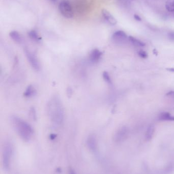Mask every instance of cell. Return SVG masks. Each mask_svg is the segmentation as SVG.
I'll return each instance as SVG.
<instances>
[{
	"instance_id": "1",
	"label": "cell",
	"mask_w": 174,
	"mask_h": 174,
	"mask_svg": "<svg viewBox=\"0 0 174 174\" xmlns=\"http://www.w3.org/2000/svg\"><path fill=\"white\" fill-rule=\"evenodd\" d=\"M47 113L49 119L54 124L60 125L65 118V110L62 103L59 97H53L47 104Z\"/></svg>"
},
{
	"instance_id": "2",
	"label": "cell",
	"mask_w": 174,
	"mask_h": 174,
	"mask_svg": "<svg viewBox=\"0 0 174 174\" xmlns=\"http://www.w3.org/2000/svg\"><path fill=\"white\" fill-rule=\"evenodd\" d=\"M11 121L20 138L25 141H30L33 133L31 126L26 121L17 116H12Z\"/></svg>"
},
{
	"instance_id": "3",
	"label": "cell",
	"mask_w": 174,
	"mask_h": 174,
	"mask_svg": "<svg viewBox=\"0 0 174 174\" xmlns=\"http://www.w3.org/2000/svg\"><path fill=\"white\" fill-rule=\"evenodd\" d=\"M13 146L10 142H6L4 145L2 153V161L4 168L8 171L10 169V162L12 154H13Z\"/></svg>"
},
{
	"instance_id": "4",
	"label": "cell",
	"mask_w": 174,
	"mask_h": 174,
	"mask_svg": "<svg viewBox=\"0 0 174 174\" xmlns=\"http://www.w3.org/2000/svg\"><path fill=\"white\" fill-rule=\"evenodd\" d=\"M59 11L63 16L67 19H71L73 17L74 13L71 4L66 1H63L59 5Z\"/></svg>"
},
{
	"instance_id": "5",
	"label": "cell",
	"mask_w": 174,
	"mask_h": 174,
	"mask_svg": "<svg viewBox=\"0 0 174 174\" xmlns=\"http://www.w3.org/2000/svg\"><path fill=\"white\" fill-rule=\"evenodd\" d=\"M24 50L25 56L30 65L35 70H39L40 68V63L36 55L27 48L25 49Z\"/></svg>"
},
{
	"instance_id": "6",
	"label": "cell",
	"mask_w": 174,
	"mask_h": 174,
	"mask_svg": "<svg viewBox=\"0 0 174 174\" xmlns=\"http://www.w3.org/2000/svg\"><path fill=\"white\" fill-rule=\"evenodd\" d=\"M129 130L126 126H122L117 129L114 135L113 139L116 143L125 141L129 136Z\"/></svg>"
},
{
	"instance_id": "7",
	"label": "cell",
	"mask_w": 174,
	"mask_h": 174,
	"mask_svg": "<svg viewBox=\"0 0 174 174\" xmlns=\"http://www.w3.org/2000/svg\"><path fill=\"white\" fill-rule=\"evenodd\" d=\"M112 39L117 44H124L127 42V40H129V37L124 31H117L113 34Z\"/></svg>"
},
{
	"instance_id": "8",
	"label": "cell",
	"mask_w": 174,
	"mask_h": 174,
	"mask_svg": "<svg viewBox=\"0 0 174 174\" xmlns=\"http://www.w3.org/2000/svg\"><path fill=\"white\" fill-rule=\"evenodd\" d=\"M86 144L89 150H91V151L94 152L97 151V141L96 136L94 135H91L88 136L86 140Z\"/></svg>"
},
{
	"instance_id": "9",
	"label": "cell",
	"mask_w": 174,
	"mask_h": 174,
	"mask_svg": "<svg viewBox=\"0 0 174 174\" xmlns=\"http://www.w3.org/2000/svg\"><path fill=\"white\" fill-rule=\"evenodd\" d=\"M102 14L104 19L108 22L110 24L114 26L117 24V20L115 17L110 13L108 10L105 9L102 10Z\"/></svg>"
},
{
	"instance_id": "10",
	"label": "cell",
	"mask_w": 174,
	"mask_h": 174,
	"mask_svg": "<svg viewBox=\"0 0 174 174\" xmlns=\"http://www.w3.org/2000/svg\"><path fill=\"white\" fill-rule=\"evenodd\" d=\"M102 53L97 49H94L89 54V60L92 63H97L100 60Z\"/></svg>"
},
{
	"instance_id": "11",
	"label": "cell",
	"mask_w": 174,
	"mask_h": 174,
	"mask_svg": "<svg viewBox=\"0 0 174 174\" xmlns=\"http://www.w3.org/2000/svg\"><path fill=\"white\" fill-rule=\"evenodd\" d=\"M158 119L160 121H174V116L169 113L164 112L159 115Z\"/></svg>"
},
{
	"instance_id": "12",
	"label": "cell",
	"mask_w": 174,
	"mask_h": 174,
	"mask_svg": "<svg viewBox=\"0 0 174 174\" xmlns=\"http://www.w3.org/2000/svg\"><path fill=\"white\" fill-rule=\"evenodd\" d=\"M155 133V127L153 125H150L148 126V128L146 129V133L145 135V138L146 141H150L151 140L154 134Z\"/></svg>"
},
{
	"instance_id": "13",
	"label": "cell",
	"mask_w": 174,
	"mask_h": 174,
	"mask_svg": "<svg viewBox=\"0 0 174 174\" xmlns=\"http://www.w3.org/2000/svg\"><path fill=\"white\" fill-rule=\"evenodd\" d=\"M9 36L14 42L20 43L22 41V37L18 31H12L9 33Z\"/></svg>"
},
{
	"instance_id": "14",
	"label": "cell",
	"mask_w": 174,
	"mask_h": 174,
	"mask_svg": "<svg viewBox=\"0 0 174 174\" xmlns=\"http://www.w3.org/2000/svg\"><path fill=\"white\" fill-rule=\"evenodd\" d=\"M129 41L133 45L135 46V47H144L145 46V44L143 42L139 40L138 39L134 38L133 37L131 36H129Z\"/></svg>"
},
{
	"instance_id": "15",
	"label": "cell",
	"mask_w": 174,
	"mask_h": 174,
	"mask_svg": "<svg viewBox=\"0 0 174 174\" xmlns=\"http://www.w3.org/2000/svg\"><path fill=\"white\" fill-rule=\"evenodd\" d=\"M36 90L32 86H29L25 91L24 96L26 97H31L35 95Z\"/></svg>"
},
{
	"instance_id": "16",
	"label": "cell",
	"mask_w": 174,
	"mask_h": 174,
	"mask_svg": "<svg viewBox=\"0 0 174 174\" xmlns=\"http://www.w3.org/2000/svg\"><path fill=\"white\" fill-rule=\"evenodd\" d=\"M28 36L31 39L36 41H39L42 39V38L40 37L36 31L35 30H31L28 32Z\"/></svg>"
},
{
	"instance_id": "17",
	"label": "cell",
	"mask_w": 174,
	"mask_h": 174,
	"mask_svg": "<svg viewBox=\"0 0 174 174\" xmlns=\"http://www.w3.org/2000/svg\"><path fill=\"white\" fill-rule=\"evenodd\" d=\"M165 8L169 12H174V0H169L165 4Z\"/></svg>"
},
{
	"instance_id": "18",
	"label": "cell",
	"mask_w": 174,
	"mask_h": 174,
	"mask_svg": "<svg viewBox=\"0 0 174 174\" xmlns=\"http://www.w3.org/2000/svg\"><path fill=\"white\" fill-rule=\"evenodd\" d=\"M103 78L104 79L105 81H106L107 83L109 84H112V81L111 78L110 77L109 74L106 71H104L103 73Z\"/></svg>"
},
{
	"instance_id": "19",
	"label": "cell",
	"mask_w": 174,
	"mask_h": 174,
	"mask_svg": "<svg viewBox=\"0 0 174 174\" xmlns=\"http://www.w3.org/2000/svg\"><path fill=\"white\" fill-rule=\"evenodd\" d=\"M138 56L139 57L143 58V59H146V58H148V54L145 51H144L143 50H141L138 53Z\"/></svg>"
},
{
	"instance_id": "20",
	"label": "cell",
	"mask_w": 174,
	"mask_h": 174,
	"mask_svg": "<svg viewBox=\"0 0 174 174\" xmlns=\"http://www.w3.org/2000/svg\"><path fill=\"white\" fill-rule=\"evenodd\" d=\"M166 95H167V96L169 98H171L174 99V91H169V92H167Z\"/></svg>"
},
{
	"instance_id": "21",
	"label": "cell",
	"mask_w": 174,
	"mask_h": 174,
	"mask_svg": "<svg viewBox=\"0 0 174 174\" xmlns=\"http://www.w3.org/2000/svg\"><path fill=\"white\" fill-rule=\"evenodd\" d=\"M168 38L171 41H174V32H170L168 34Z\"/></svg>"
},
{
	"instance_id": "22",
	"label": "cell",
	"mask_w": 174,
	"mask_h": 174,
	"mask_svg": "<svg viewBox=\"0 0 174 174\" xmlns=\"http://www.w3.org/2000/svg\"><path fill=\"white\" fill-rule=\"evenodd\" d=\"M134 19L136 20L137 21H141V17H140L138 15V14H134Z\"/></svg>"
},
{
	"instance_id": "23",
	"label": "cell",
	"mask_w": 174,
	"mask_h": 174,
	"mask_svg": "<svg viewBox=\"0 0 174 174\" xmlns=\"http://www.w3.org/2000/svg\"><path fill=\"white\" fill-rule=\"evenodd\" d=\"M68 174H76V173L73 169H70L69 171H68Z\"/></svg>"
},
{
	"instance_id": "24",
	"label": "cell",
	"mask_w": 174,
	"mask_h": 174,
	"mask_svg": "<svg viewBox=\"0 0 174 174\" xmlns=\"http://www.w3.org/2000/svg\"><path fill=\"white\" fill-rule=\"evenodd\" d=\"M167 70L171 72H174V68H167Z\"/></svg>"
},
{
	"instance_id": "25",
	"label": "cell",
	"mask_w": 174,
	"mask_h": 174,
	"mask_svg": "<svg viewBox=\"0 0 174 174\" xmlns=\"http://www.w3.org/2000/svg\"><path fill=\"white\" fill-rule=\"evenodd\" d=\"M52 1H55V0H52Z\"/></svg>"
},
{
	"instance_id": "26",
	"label": "cell",
	"mask_w": 174,
	"mask_h": 174,
	"mask_svg": "<svg viewBox=\"0 0 174 174\" xmlns=\"http://www.w3.org/2000/svg\"></svg>"
}]
</instances>
